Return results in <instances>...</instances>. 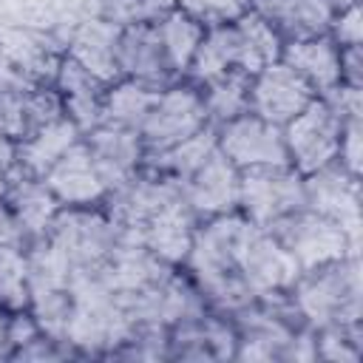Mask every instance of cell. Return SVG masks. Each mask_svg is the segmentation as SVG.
<instances>
[{"mask_svg":"<svg viewBox=\"0 0 363 363\" xmlns=\"http://www.w3.org/2000/svg\"><path fill=\"white\" fill-rule=\"evenodd\" d=\"M235 343H238V332L233 320H224L221 315H210V312L170 329V357L179 360L235 357Z\"/></svg>","mask_w":363,"mask_h":363,"instance_id":"obj_22","label":"cell"},{"mask_svg":"<svg viewBox=\"0 0 363 363\" xmlns=\"http://www.w3.org/2000/svg\"><path fill=\"white\" fill-rule=\"evenodd\" d=\"M0 173H6L9 179L17 173V142L6 133H0Z\"/></svg>","mask_w":363,"mask_h":363,"instance_id":"obj_43","label":"cell"},{"mask_svg":"<svg viewBox=\"0 0 363 363\" xmlns=\"http://www.w3.org/2000/svg\"><path fill=\"white\" fill-rule=\"evenodd\" d=\"M45 238L68 258L74 272H96L122 238L113 218L96 207H62Z\"/></svg>","mask_w":363,"mask_h":363,"instance_id":"obj_4","label":"cell"},{"mask_svg":"<svg viewBox=\"0 0 363 363\" xmlns=\"http://www.w3.org/2000/svg\"><path fill=\"white\" fill-rule=\"evenodd\" d=\"M199 227V216L193 213V207L187 204V199H176L173 204H167L164 210H159L142 230H139V241L167 267H184L193 235Z\"/></svg>","mask_w":363,"mask_h":363,"instance_id":"obj_20","label":"cell"},{"mask_svg":"<svg viewBox=\"0 0 363 363\" xmlns=\"http://www.w3.org/2000/svg\"><path fill=\"white\" fill-rule=\"evenodd\" d=\"M233 26H235V37H238V68L241 71H247L252 77L261 68L281 60L284 37L278 34V28L264 14L250 9Z\"/></svg>","mask_w":363,"mask_h":363,"instance_id":"obj_28","label":"cell"},{"mask_svg":"<svg viewBox=\"0 0 363 363\" xmlns=\"http://www.w3.org/2000/svg\"><path fill=\"white\" fill-rule=\"evenodd\" d=\"M43 179L62 207H96L108 199V187L94 164L85 139L65 150Z\"/></svg>","mask_w":363,"mask_h":363,"instance_id":"obj_18","label":"cell"},{"mask_svg":"<svg viewBox=\"0 0 363 363\" xmlns=\"http://www.w3.org/2000/svg\"><path fill=\"white\" fill-rule=\"evenodd\" d=\"M286 298L298 320L315 332L326 326H357L363 318L360 258L349 255L301 272L286 289Z\"/></svg>","mask_w":363,"mask_h":363,"instance_id":"obj_2","label":"cell"},{"mask_svg":"<svg viewBox=\"0 0 363 363\" xmlns=\"http://www.w3.org/2000/svg\"><path fill=\"white\" fill-rule=\"evenodd\" d=\"M82 139L94 156V164L108 193L128 184L145 164V142L139 130H128L116 125H96Z\"/></svg>","mask_w":363,"mask_h":363,"instance_id":"obj_15","label":"cell"},{"mask_svg":"<svg viewBox=\"0 0 363 363\" xmlns=\"http://www.w3.org/2000/svg\"><path fill=\"white\" fill-rule=\"evenodd\" d=\"M11 247H28V235L14 218L6 199H0V250H11Z\"/></svg>","mask_w":363,"mask_h":363,"instance_id":"obj_41","label":"cell"},{"mask_svg":"<svg viewBox=\"0 0 363 363\" xmlns=\"http://www.w3.org/2000/svg\"><path fill=\"white\" fill-rule=\"evenodd\" d=\"M216 133H218V150L238 170L289 164L284 130L278 125L264 122L255 113H241L224 125H216Z\"/></svg>","mask_w":363,"mask_h":363,"instance_id":"obj_12","label":"cell"},{"mask_svg":"<svg viewBox=\"0 0 363 363\" xmlns=\"http://www.w3.org/2000/svg\"><path fill=\"white\" fill-rule=\"evenodd\" d=\"M0 306L9 312L28 309V264L26 247L0 250Z\"/></svg>","mask_w":363,"mask_h":363,"instance_id":"obj_34","label":"cell"},{"mask_svg":"<svg viewBox=\"0 0 363 363\" xmlns=\"http://www.w3.org/2000/svg\"><path fill=\"white\" fill-rule=\"evenodd\" d=\"M119 34H122V28L108 23L99 14L82 17L68 34L65 54L74 62H79L99 82L113 85L116 79H122V71H119Z\"/></svg>","mask_w":363,"mask_h":363,"instance_id":"obj_17","label":"cell"},{"mask_svg":"<svg viewBox=\"0 0 363 363\" xmlns=\"http://www.w3.org/2000/svg\"><path fill=\"white\" fill-rule=\"evenodd\" d=\"M312 99L315 91L281 60L261 68L250 79V113L278 128L295 119Z\"/></svg>","mask_w":363,"mask_h":363,"instance_id":"obj_14","label":"cell"},{"mask_svg":"<svg viewBox=\"0 0 363 363\" xmlns=\"http://www.w3.org/2000/svg\"><path fill=\"white\" fill-rule=\"evenodd\" d=\"M9 309L0 306V357H11V343H9Z\"/></svg>","mask_w":363,"mask_h":363,"instance_id":"obj_44","label":"cell"},{"mask_svg":"<svg viewBox=\"0 0 363 363\" xmlns=\"http://www.w3.org/2000/svg\"><path fill=\"white\" fill-rule=\"evenodd\" d=\"M360 113L343 116L340 128V145H337V164L360 179Z\"/></svg>","mask_w":363,"mask_h":363,"instance_id":"obj_39","label":"cell"},{"mask_svg":"<svg viewBox=\"0 0 363 363\" xmlns=\"http://www.w3.org/2000/svg\"><path fill=\"white\" fill-rule=\"evenodd\" d=\"M176 9L190 14L204 28L235 23L241 14L252 9V0H176Z\"/></svg>","mask_w":363,"mask_h":363,"instance_id":"obj_37","label":"cell"},{"mask_svg":"<svg viewBox=\"0 0 363 363\" xmlns=\"http://www.w3.org/2000/svg\"><path fill=\"white\" fill-rule=\"evenodd\" d=\"M281 62L289 65L315 91V96H323L340 85V48L329 34L286 40Z\"/></svg>","mask_w":363,"mask_h":363,"instance_id":"obj_23","label":"cell"},{"mask_svg":"<svg viewBox=\"0 0 363 363\" xmlns=\"http://www.w3.org/2000/svg\"><path fill=\"white\" fill-rule=\"evenodd\" d=\"M173 9H176V0H99L96 3V14L119 28L156 23Z\"/></svg>","mask_w":363,"mask_h":363,"instance_id":"obj_35","label":"cell"},{"mask_svg":"<svg viewBox=\"0 0 363 363\" xmlns=\"http://www.w3.org/2000/svg\"><path fill=\"white\" fill-rule=\"evenodd\" d=\"M176 267H167L164 261H159L139 238L122 235L119 244L113 247V252L108 255V261L96 269V278L116 295H133L150 284H156L159 278H164L167 272H173Z\"/></svg>","mask_w":363,"mask_h":363,"instance_id":"obj_19","label":"cell"},{"mask_svg":"<svg viewBox=\"0 0 363 363\" xmlns=\"http://www.w3.org/2000/svg\"><path fill=\"white\" fill-rule=\"evenodd\" d=\"M363 326H326L315 332L318 343V357L332 360V363H354L363 357Z\"/></svg>","mask_w":363,"mask_h":363,"instance_id":"obj_36","label":"cell"},{"mask_svg":"<svg viewBox=\"0 0 363 363\" xmlns=\"http://www.w3.org/2000/svg\"><path fill=\"white\" fill-rule=\"evenodd\" d=\"M210 125L201 88L193 82H170L167 88L159 91L145 125H142V142H145V156L147 153H162L187 136L199 133L201 128Z\"/></svg>","mask_w":363,"mask_h":363,"instance_id":"obj_7","label":"cell"},{"mask_svg":"<svg viewBox=\"0 0 363 363\" xmlns=\"http://www.w3.org/2000/svg\"><path fill=\"white\" fill-rule=\"evenodd\" d=\"M6 190H9V176H6V173H0V199L6 196Z\"/></svg>","mask_w":363,"mask_h":363,"instance_id":"obj_45","label":"cell"},{"mask_svg":"<svg viewBox=\"0 0 363 363\" xmlns=\"http://www.w3.org/2000/svg\"><path fill=\"white\" fill-rule=\"evenodd\" d=\"M235 267L252 298L284 295L301 275L295 258L286 247L267 230L252 221H244L235 244Z\"/></svg>","mask_w":363,"mask_h":363,"instance_id":"obj_6","label":"cell"},{"mask_svg":"<svg viewBox=\"0 0 363 363\" xmlns=\"http://www.w3.org/2000/svg\"><path fill=\"white\" fill-rule=\"evenodd\" d=\"M133 332L122 301L96 278V272H74L71 315L65 326V346L77 354L111 357Z\"/></svg>","mask_w":363,"mask_h":363,"instance_id":"obj_3","label":"cell"},{"mask_svg":"<svg viewBox=\"0 0 363 363\" xmlns=\"http://www.w3.org/2000/svg\"><path fill=\"white\" fill-rule=\"evenodd\" d=\"M162 88H153L147 82L122 77L113 85L105 88L102 99V125H116L128 130H142L156 96Z\"/></svg>","mask_w":363,"mask_h":363,"instance_id":"obj_29","label":"cell"},{"mask_svg":"<svg viewBox=\"0 0 363 363\" xmlns=\"http://www.w3.org/2000/svg\"><path fill=\"white\" fill-rule=\"evenodd\" d=\"M349 3H354V0H332V6H335V9H340V6H349Z\"/></svg>","mask_w":363,"mask_h":363,"instance_id":"obj_46","label":"cell"},{"mask_svg":"<svg viewBox=\"0 0 363 363\" xmlns=\"http://www.w3.org/2000/svg\"><path fill=\"white\" fill-rule=\"evenodd\" d=\"M184 199L199 216V221L235 213L241 199V170L216 150L187 182H184Z\"/></svg>","mask_w":363,"mask_h":363,"instance_id":"obj_16","label":"cell"},{"mask_svg":"<svg viewBox=\"0 0 363 363\" xmlns=\"http://www.w3.org/2000/svg\"><path fill=\"white\" fill-rule=\"evenodd\" d=\"M133 326H159L173 329L179 323L196 320L207 312V301L199 292V286L190 281V275H182L179 269L167 272L156 284L119 298Z\"/></svg>","mask_w":363,"mask_h":363,"instance_id":"obj_8","label":"cell"},{"mask_svg":"<svg viewBox=\"0 0 363 363\" xmlns=\"http://www.w3.org/2000/svg\"><path fill=\"white\" fill-rule=\"evenodd\" d=\"M54 88L62 99V111L65 116L79 128V133L85 136L88 130H94L96 125H102V99H105V82H99L96 77H91L79 62H74L68 54L60 62Z\"/></svg>","mask_w":363,"mask_h":363,"instance_id":"obj_24","label":"cell"},{"mask_svg":"<svg viewBox=\"0 0 363 363\" xmlns=\"http://www.w3.org/2000/svg\"><path fill=\"white\" fill-rule=\"evenodd\" d=\"M340 82L349 88L363 85V45L340 48Z\"/></svg>","mask_w":363,"mask_h":363,"instance_id":"obj_42","label":"cell"},{"mask_svg":"<svg viewBox=\"0 0 363 363\" xmlns=\"http://www.w3.org/2000/svg\"><path fill=\"white\" fill-rule=\"evenodd\" d=\"M40 326L34 320V315L28 309H17L9 315V343H11V352H17L20 346L31 343L34 337H40Z\"/></svg>","mask_w":363,"mask_h":363,"instance_id":"obj_40","label":"cell"},{"mask_svg":"<svg viewBox=\"0 0 363 363\" xmlns=\"http://www.w3.org/2000/svg\"><path fill=\"white\" fill-rule=\"evenodd\" d=\"M182 196H184V182L182 179L147 167V170H139L119 190L108 193L105 213L113 218V224L122 230V235L139 238V230L159 210H164L167 204H173Z\"/></svg>","mask_w":363,"mask_h":363,"instance_id":"obj_11","label":"cell"},{"mask_svg":"<svg viewBox=\"0 0 363 363\" xmlns=\"http://www.w3.org/2000/svg\"><path fill=\"white\" fill-rule=\"evenodd\" d=\"M250 74L235 68L207 85H201V99L213 125H224L241 113H250Z\"/></svg>","mask_w":363,"mask_h":363,"instance_id":"obj_33","label":"cell"},{"mask_svg":"<svg viewBox=\"0 0 363 363\" xmlns=\"http://www.w3.org/2000/svg\"><path fill=\"white\" fill-rule=\"evenodd\" d=\"M3 199L11 207L14 218L20 221V227L26 230L28 241L43 238L51 230L57 213L62 210V204L57 201V196L51 193L45 179L26 176V173H14L9 179V190H6Z\"/></svg>","mask_w":363,"mask_h":363,"instance_id":"obj_25","label":"cell"},{"mask_svg":"<svg viewBox=\"0 0 363 363\" xmlns=\"http://www.w3.org/2000/svg\"><path fill=\"white\" fill-rule=\"evenodd\" d=\"M79 139H82V133L68 116H60V119L43 125L40 130H34L17 142V173L43 179L57 164V159L65 150H71Z\"/></svg>","mask_w":363,"mask_h":363,"instance_id":"obj_27","label":"cell"},{"mask_svg":"<svg viewBox=\"0 0 363 363\" xmlns=\"http://www.w3.org/2000/svg\"><path fill=\"white\" fill-rule=\"evenodd\" d=\"M156 26V34L162 40V48H164V57H167V65L176 77H184L190 62H193V54L204 37V26L196 23L190 14L173 9L167 11L162 20L153 23Z\"/></svg>","mask_w":363,"mask_h":363,"instance_id":"obj_32","label":"cell"},{"mask_svg":"<svg viewBox=\"0 0 363 363\" xmlns=\"http://www.w3.org/2000/svg\"><path fill=\"white\" fill-rule=\"evenodd\" d=\"M244 221L247 218L238 210L199 221L184 261V269L204 295V301L221 312H235L250 301H255L247 292L235 267V244Z\"/></svg>","mask_w":363,"mask_h":363,"instance_id":"obj_1","label":"cell"},{"mask_svg":"<svg viewBox=\"0 0 363 363\" xmlns=\"http://www.w3.org/2000/svg\"><path fill=\"white\" fill-rule=\"evenodd\" d=\"M252 9L278 28L284 43L329 34L337 11L332 0H252Z\"/></svg>","mask_w":363,"mask_h":363,"instance_id":"obj_26","label":"cell"},{"mask_svg":"<svg viewBox=\"0 0 363 363\" xmlns=\"http://www.w3.org/2000/svg\"><path fill=\"white\" fill-rule=\"evenodd\" d=\"M238 68V37H235V26H213L204 28V37L193 54V62L187 68V77L193 79V85H207L230 71Z\"/></svg>","mask_w":363,"mask_h":363,"instance_id":"obj_30","label":"cell"},{"mask_svg":"<svg viewBox=\"0 0 363 363\" xmlns=\"http://www.w3.org/2000/svg\"><path fill=\"white\" fill-rule=\"evenodd\" d=\"M216 150H218V133H216V125L210 122L207 128L187 136L184 142H179V145H173L162 153H147L145 164L159 170V173H170L182 182H187Z\"/></svg>","mask_w":363,"mask_h":363,"instance_id":"obj_31","label":"cell"},{"mask_svg":"<svg viewBox=\"0 0 363 363\" xmlns=\"http://www.w3.org/2000/svg\"><path fill=\"white\" fill-rule=\"evenodd\" d=\"M303 207V176L292 164L241 170L238 213L258 224L272 227L278 218Z\"/></svg>","mask_w":363,"mask_h":363,"instance_id":"obj_10","label":"cell"},{"mask_svg":"<svg viewBox=\"0 0 363 363\" xmlns=\"http://www.w3.org/2000/svg\"><path fill=\"white\" fill-rule=\"evenodd\" d=\"M340 128H343V119L332 111V105L326 99L315 96L295 119H289L281 128L289 164L301 176H306V173H315V170L337 162Z\"/></svg>","mask_w":363,"mask_h":363,"instance_id":"obj_9","label":"cell"},{"mask_svg":"<svg viewBox=\"0 0 363 363\" xmlns=\"http://www.w3.org/2000/svg\"><path fill=\"white\" fill-rule=\"evenodd\" d=\"M267 230L286 247V252L295 258L301 272L357 255V247H360L349 238V233L340 224H335L332 218L318 216L306 207L278 218Z\"/></svg>","mask_w":363,"mask_h":363,"instance_id":"obj_5","label":"cell"},{"mask_svg":"<svg viewBox=\"0 0 363 363\" xmlns=\"http://www.w3.org/2000/svg\"><path fill=\"white\" fill-rule=\"evenodd\" d=\"M329 37L337 43V48H354L363 43V14H360V0L340 6L332 17Z\"/></svg>","mask_w":363,"mask_h":363,"instance_id":"obj_38","label":"cell"},{"mask_svg":"<svg viewBox=\"0 0 363 363\" xmlns=\"http://www.w3.org/2000/svg\"><path fill=\"white\" fill-rule=\"evenodd\" d=\"M303 207L332 218L360 244V182L337 162L303 176Z\"/></svg>","mask_w":363,"mask_h":363,"instance_id":"obj_13","label":"cell"},{"mask_svg":"<svg viewBox=\"0 0 363 363\" xmlns=\"http://www.w3.org/2000/svg\"><path fill=\"white\" fill-rule=\"evenodd\" d=\"M119 71L122 77L147 82L153 88H167L176 82V74L167 65L162 40L153 23L125 26L119 34Z\"/></svg>","mask_w":363,"mask_h":363,"instance_id":"obj_21","label":"cell"}]
</instances>
